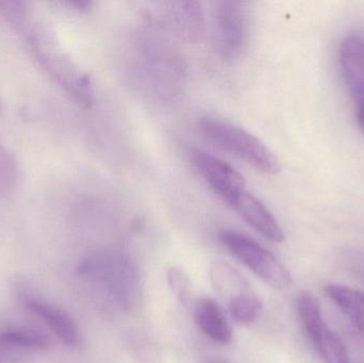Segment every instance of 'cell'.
Wrapping results in <instances>:
<instances>
[{"label": "cell", "instance_id": "6da1fadb", "mask_svg": "<svg viewBox=\"0 0 364 363\" xmlns=\"http://www.w3.org/2000/svg\"><path fill=\"white\" fill-rule=\"evenodd\" d=\"M130 62L136 80L153 97L164 104L183 94L186 66L174 43L157 23L149 21L132 36Z\"/></svg>", "mask_w": 364, "mask_h": 363}, {"label": "cell", "instance_id": "7a4b0ae2", "mask_svg": "<svg viewBox=\"0 0 364 363\" xmlns=\"http://www.w3.org/2000/svg\"><path fill=\"white\" fill-rule=\"evenodd\" d=\"M25 32L30 49L41 67L76 104L82 108H91L95 102L93 81L83 68L62 50L53 30L43 23H36Z\"/></svg>", "mask_w": 364, "mask_h": 363}, {"label": "cell", "instance_id": "3957f363", "mask_svg": "<svg viewBox=\"0 0 364 363\" xmlns=\"http://www.w3.org/2000/svg\"><path fill=\"white\" fill-rule=\"evenodd\" d=\"M78 274L100 283L124 310L129 313L136 310L142 300V286L138 268L122 251L92 254L78 266Z\"/></svg>", "mask_w": 364, "mask_h": 363}, {"label": "cell", "instance_id": "277c9868", "mask_svg": "<svg viewBox=\"0 0 364 363\" xmlns=\"http://www.w3.org/2000/svg\"><path fill=\"white\" fill-rule=\"evenodd\" d=\"M203 136L220 148L264 174H278L282 170L275 153L254 134L237 124L218 117H205L199 123Z\"/></svg>", "mask_w": 364, "mask_h": 363}, {"label": "cell", "instance_id": "5b68a950", "mask_svg": "<svg viewBox=\"0 0 364 363\" xmlns=\"http://www.w3.org/2000/svg\"><path fill=\"white\" fill-rule=\"evenodd\" d=\"M223 246L257 277L274 289L284 290L292 283L286 266L254 239L232 229H223L218 234Z\"/></svg>", "mask_w": 364, "mask_h": 363}, {"label": "cell", "instance_id": "8992f818", "mask_svg": "<svg viewBox=\"0 0 364 363\" xmlns=\"http://www.w3.org/2000/svg\"><path fill=\"white\" fill-rule=\"evenodd\" d=\"M250 4L225 0L215 4L213 38L216 50L226 60H235L247 46L250 36Z\"/></svg>", "mask_w": 364, "mask_h": 363}, {"label": "cell", "instance_id": "52a82bcc", "mask_svg": "<svg viewBox=\"0 0 364 363\" xmlns=\"http://www.w3.org/2000/svg\"><path fill=\"white\" fill-rule=\"evenodd\" d=\"M296 310L306 335L325 363H350L346 345L324 321L320 302L314 294L301 292Z\"/></svg>", "mask_w": 364, "mask_h": 363}, {"label": "cell", "instance_id": "ba28073f", "mask_svg": "<svg viewBox=\"0 0 364 363\" xmlns=\"http://www.w3.org/2000/svg\"><path fill=\"white\" fill-rule=\"evenodd\" d=\"M158 17L149 21L186 43H198L205 31V13L198 1L162 2Z\"/></svg>", "mask_w": 364, "mask_h": 363}, {"label": "cell", "instance_id": "9c48e42d", "mask_svg": "<svg viewBox=\"0 0 364 363\" xmlns=\"http://www.w3.org/2000/svg\"><path fill=\"white\" fill-rule=\"evenodd\" d=\"M342 78L354 100L357 123L364 134V36H346L339 49Z\"/></svg>", "mask_w": 364, "mask_h": 363}, {"label": "cell", "instance_id": "30bf717a", "mask_svg": "<svg viewBox=\"0 0 364 363\" xmlns=\"http://www.w3.org/2000/svg\"><path fill=\"white\" fill-rule=\"evenodd\" d=\"M193 164L209 187L228 204L246 190L244 177L232 166L200 149L191 153Z\"/></svg>", "mask_w": 364, "mask_h": 363}, {"label": "cell", "instance_id": "8fae6325", "mask_svg": "<svg viewBox=\"0 0 364 363\" xmlns=\"http://www.w3.org/2000/svg\"><path fill=\"white\" fill-rule=\"evenodd\" d=\"M229 206L255 230L272 242H284V232L267 206L247 190L235 196Z\"/></svg>", "mask_w": 364, "mask_h": 363}, {"label": "cell", "instance_id": "7c38bea8", "mask_svg": "<svg viewBox=\"0 0 364 363\" xmlns=\"http://www.w3.org/2000/svg\"><path fill=\"white\" fill-rule=\"evenodd\" d=\"M23 302L31 313L44 321V323L50 328L51 332L64 345L74 347L78 345L80 339L78 327L68 311L64 310L61 307L49 304L44 300H36V298H23Z\"/></svg>", "mask_w": 364, "mask_h": 363}, {"label": "cell", "instance_id": "4fadbf2b", "mask_svg": "<svg viewBox=\"0 0 364 363\" xmlns=\"http://www.w3.org/2000/svg\"><path fill=\"white\" fill-rule=\"evenodd\" d=\"M195 320L200 332L207 338L220 345L232 340V330L224 313L214 300L205 298L197 304Z\"/></svg>", "mask_w": 364, "mask_h": 363}, {"label": "cell", "instance_id": "5bb4252c", "mask_svg": "<svg viewBox=\"0 0 364 363\" xmlns=\"http://www.w3.org/2000/svg\"><path fill=\"white\" fill-rule=\"evenodd\" d=\"M210 279L220 298L227 300V305L254 291L248 281L227 262H214L210 268Z\"/></svg>", "mask_w": 364, "mask_h": 363}, {"label": "cell", "instance_id": "9a60e30c", "mask_svg": "<svg viewBox=\"0 0 364 363\" xmlns=\"http://www.w3.org/2000/svg\"><path fill=\"white\" fill-rule=\"evenodd\" d=\"M325 294L364 336V293L342 285H327Z\"/></svg>", "mask_w": 364, "mask_h": 363}, {"label": "cell", "instance_id": "2e32d148", "mask_svg": "<svg viewBox=\"0 0 364 363\" xmlns=\"http://www.w3.org/2000/svg\"><path fill=\"white\" fill-rule=\"evenodd\" d=\"M0 341L23 351H42L49 347L47 337L38 330L23 326H8L0 330Z\"/></svg>", "mask_w": 364, "mask_h": 363}, {"label": "cell", "instance_id": "e0dca14e", "mask_svg": "<svg viewBox=\"0 0 364 363\" xmlns=\"http://www.w3.org/2000/svg\"><path fill=\"white\" fill-rule=\"evenodd\" d=\"M262 302L255 291L228 305L231 318L240 324H250L256 321L262 313Z\"/></svg>", "mask_w": 364, "mask_h": 363}, {"label": "cell", "instance_id": "ac0fdd59", "mask_svg": "<svg viewBox=\"0 0 364 363\" xmlns=\"http://www.w3.org/2000/svg\"><path fill=\"white\" fill-rule=\"evenodd\" d=\"M0 13L17 31H26L29 27L30 10L23 1H0Z\"/></svg>", "mask_w": 364, "mask_h": 363}, {"label": "cell", "instance_id": "d6986e66", "mask_svg": "<svg viewBox=\"0 0 364 363\" xmlns=\"http://www.w3.org/2000/svg\"><path fill=\"white\" fill-rule=\"evenodd\" d=\"M166 278L172 293L186 306L191 300V279L186 271L181 266H172L168 269Z\"/></svg>", "mask_w": 364, "mask_h": 363}, {"label": "cell", "instance_id": "ffe728a7", "mask_svg": "<svg viewBox=\"0 0 364 363\" xmlns=\"http://www.w3.org/2000/svg\"><path fill=\"white\" fill-rule=\"evenodd\" d=\"M23 359V350L0 341V363H18Z\"/></svg>", "mask_w": 364, "mask_h": 363}, {"label": "cell", "instance_id": "44dd1931", "mask_svg": "<svg viewBox=\"0 0 364 363\" xmlns=\"http://www.w3.org/2000/svg\"><path fill=\"white\" fill-rule=\"evenodd\" d=\"M63 4L70 10L79 13L89 12L93 6V2L89 1V0H68V1H64Z\"/></svg>", "mask_w": 364, "mask_h": 363}, {"label": "cell", "instance_id": "7402d4cb", "mask_svg": "<svg viewBox=\"0 0 364 363\" xmlns=\"http://www.w3.org/2000/svg\"><path fill=\"white\" fill-rule=\"evenodd\" d=\"M14 170V163H13L12 159L9 157L6 149L0 144V175L12 172Z\"/></svg>", "mask_w": 364, "mask_h": 363}, {"label": "cell", "instance_id": "603a6c76", "mask_svg": "<svg viewBox=\"0 0 364 363\" xmlns=\"http://www.w3.org/2000/svg\"><path fill=\"white\" fill-rule=\"evenodd\" d=\"M210 363H229V362H227L226 360H224V359H214V360H212V362H210Z\"/></svg>", "mask_w": 364, "mask_h": 363}, {"label": "cell", "instance_id": "cb8c5ba5", "mask_svg": "<svg viewBox=\"0 0 364 363\" xmlns=\"http://www.w3.org/2000/svg\"><path fill=\"white\" fill-rule=\"evenodd\" d=\"M0 110H1V99H0Z\"/></svg>", "mask_w": 364, "mask_h": 363}]
</instances>
